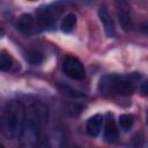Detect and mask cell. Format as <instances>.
Masks as SVG:
<instances>
[{
  "instance_id": "52a82bcc",
  "label": "cell",
  "mask_w": 148,
  "mask_h": 148,
  "mask_svg": "<svg viewBox=\"0 0 148 148\" xmlns=\"http://www.w3.org/2000/svg\"><path fill=\"white\" fill-rule=\"evenodd\" d=\"M98 17H99V21L102 23L105 36L108 38H113L116 35V29H114L113 20L111 17V15L109 14V12L105 8H101L98 10Z\"/></svg>"
},
{
  "instance_id": "277c9868",
  "label": "cell",
  "mask_w": 148,
  "mask_h": 148,
  "mask_svg": "<svg viewBox=\"0 0 148 148\" xmlns=\"http://www.w3.org/2000/svg\"><path fill=\"white\" fill-rule=\"evenodd\" d=\"M62 71L68 77L73 80L82 81L86 77V69L83 64L77 58H74V57H67L64 60Z\"/></svg>"
},
{
  "instance_id": "9c48e42d",
  "label": "cell",
  "mask_w": 148,
  "mask_h": 148,
  "mask_svg": "<svg viewBox=\"0 0 148 148\" xmlns=\"http://www.w3.org/2000/svg\"><path fill=\"white\" fill-rule=\"evenodd\" d=\"M102 126H103V117L101 114H95L88 119L87 125H86V130L90 136L95 138L101 133Z\"/></svg>"
},
{
  "instance_id": "ba28073f",
  "label": "cell",
  "mask_w": 148,
  "mask_h": 148,
  "mask_svg": "<svg viewBox=\"0 0 148 148\" xmlns=\"http://www.w3.org/2000/svg\"><path fill=\"white\" fill-rule=\"evenodd\" d=\"M38 25H37V22H36V18L30 15V14H24L20 17L18 20V29L21 32L25 34V35H31V34H35L38 29Z\"/></svg>"
},
{
  "instance_id": "4fadbf2b",
  "label": "cell",
  "mask_w": 148,
  "mask_h": 148,
  "mask_svg": "<svg viewBox=\"0 0 148 148\" xmlns=\"http://www.w3.org/2000/svg\"><path fill=\"white\" fill-rule=\"evenodd\" d=\"M133 123H134V117H133L132 114H128V113L120 114L119 118H118L119 127H120L123 131H125V132L132 128Z\"/></svg>"
},
{
  "instance_id": "d6986e66",
  "label": "cell",
  "mask_w": 148,
  "mask_h": 148,
  "mask_svg": "<svg viewBox=\"0 0 148 148\" xmlns=\"http://www.w3.org/2000/svg\"><path fill=\"white\" fill-rule=\"evenodd\" d=\"M0 147H1V143H0Z\"/></svg>"
},
{
  "instance_id": "8992f818",
  "label": "cell",
  "mask_w": 148,
  "mask_h": 148,
  "mask_svg": "<svg viewBox=\"0 0 148 148\" xmlns=\"http://www.w3.org/2000/svg\"><path fill=\"white\" fill-rule=\"evenodd\" d=\"M118 2V20L121 25V28L127 31L132 27V20H131V12L130 6L126 2V0H117Z\"/></svg>"
},
{
  "instance_id": "30bf717a",
  "label": "cell",
  "mask_w": 148,
  "mask_h": 148,
  "mask_svg": "<svg viewBox=\"0 0 148 148\" xmlns=\"http://www.w3.org/2000/svg\"><path fill=\"white\" fill-rule=\"evenodd\" d=\"M104 139L109 143H112L118 139V127L112 118L106 119L104 124Z\"/></svg>"
},
{
  "instance_id": "9a60e30c",
  "label": "cell",
  "mask_w": 148,
  "mask_h": 148,
  "mask_svg": "<svg viewBox=\"0 0 148 148\" xmlns=\"http://www.w3.org/2000/svg\"><path fill=\"white\" fill-rule=\"evenodd\" d=\"M27 59H28L31 64L38 65V64L42 62L43 57H42V54H40L39 52H37V51H30V52L28 53V56H27Z\"/></svg>"
},
{
  "instance_id": "6da1fadb",
  "label": "cell",
  "mask_w": 148,
  "mask_h": 148,
  "mask_svg": "<svg viewBox=\"0 0 148 148\" xmlns=\"http://www.w3.org/2000/svg\"><path fill=\"white\" fill-rule=\"evenodd\" d=\"M47 106L43 102L31 101L29 105L25 106V121L20 138L24 145L34 146L38 142L47 123Z\"/></svg>"
},
{
  "instance_id": "5bb4252c",
  "label": "cell",
  "mask_w": 148,
  "mask_h": 148,
  "mask_svg": "<svg viewBox=\"0 0 148 148\" xmlns=\"http://www.w3.org/2000/svg\"><path fill=\"white\" fill-rule=\"evenodd\" d=\"M60 91H61L62 95H65L67 97H71V98H79V97H82L83 96L82 94H80L76 90H73L69 87H64L62 86V87H60Z\"/></svg>"
},
{
  "instance_id": "7c38bea8",
  "label": "cell",
  "mask_w": 148,
  "mask_h": 148,
  "mask_svg": "<svg viewBox=\"0 0 148 148\" xmlns=\"http://www.w3.org/2000/svg\"><path fill=\"white\" fill-rule=\"evenodd\" d=\"M15 65V61L13 59V57L6 52V51H2L0 53V71L2 72H9L13 69Z\"/></svg>"
},
{
  "instance_id": "5b68a950",
  "label": "cell",
  "mask_w": 148,
  "mask_h": 148,
  "mask_svg": "<svg viewBox=\"0 0 148 148\" xmlns=\"http://www.w3.org/2000/svg\"><path fill=\"white\" fill-rule=\"evenodd\" d=\"M56 16H57V14L54 13L53 8L46 7V8H40L36 13L35 18H36L38 28L45 29V28H50L53 25V23L56 21Z\"/></svg>"
},
{
  "instance_id": "ac0fdd59",
  "label": "cell",
  "mask_w": 148,
  "mask_h": 148,
  "mask_svg": "<svg viewBox=\"0 0 148 148\" xmlns=\"http://www.w3.org/2000/svg\"><path fill=\"white\" fill-rule=\"evenodd\" d=\"M3 35H5V32H3V30H2V28L0 27V38H1V37H2Z\"/></svg>"
},
{
  "instance_id": "2e32d148",
  "label": "cell",
  "mask_w": 148,
  "mask_h": 148,
  "mask_svg": "<svg viewBox=\"0 0 148 148\" xmlns=\"http://www.w3.org/2000/svg\"><path fill=\"white\" fill-rule=\"evenodd\" d=\"M83 3H87V5H90V3H94L96 0H81Z\"/></svg>"
},
{
  "instance_id": "8fae6325",
  "label": "cell",
  "mask_w": 148,
  "mask_h": 148,
  "mask_svg": "<svg viewBox=\"0 0 148 148\" xmlns=\"http://www.w3.org/2000/svg\"><path fill=\"white\" fill-rule=\"evenodd\" d=\"M76 25V16L73 13H68L67 15H65V17L61 20L60 23V29L62 32L65 34H69L74 30Z\"/></svg>"
},
{
  "instance_id": "e0dca14e",
  "label": "cell",
  "mask_w": 148,
  "mask_h": 148,
  "mask_svg": "<svg viewBox=\"0 0 148 148\" xmlns=\"http://www.w3.org/2000/svg\"><path fill=\"white\" fill-rule=\"evenodd\" d=\"M142 91H143V94H146L147 92V90H146V82L143 83V86H142Z\"/></svg>"
},
{
  "instance_id": "3957f363",
  "label": "cell",
  "mask_w": 148,
  "mask_h": 148,
  "mask_svg": "<svg viewBox=\"0 0 148 148\" xmlns=\"http://www.w3.org/2000/svg\"><path fill=\"white\" fill-rule=\"evenodd\" d=\"M136 80H138V75L109 74L101 77L98 83V89L103 94L127 96L134 91Z\"/></svg>"
},
{
  "instance_id": "7a4b0ae2",
  "label": "cell",
  "mask_w": 148,
  "mask_h": 148,
  "mask_svg": "<svg viewBox=\"0 0 148 148\" xmlns=\"http://www.w3.org/2000/svg\"><path fill=\"white\" fill-rule=\"evenodd\" d=\"M25 121V105L21 101H9L0 116V132L10 141L21 138Z\"/></svg>"
}]
</instances>
